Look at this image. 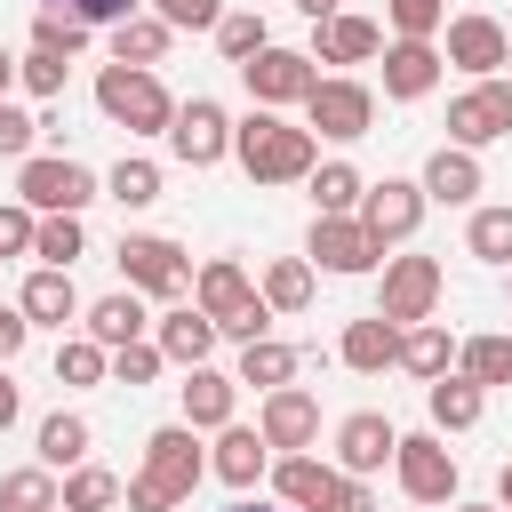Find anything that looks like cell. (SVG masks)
Wrapping results in <instances>:
<instances>
[{"instance_id":"6da1fadb","label":"cell","mask_w":512,"mask_h":512,"mask_svg":"<svg viewBox=\"0 0 512 512\" xmlns=\"http://www.w3.org/2000/svg\"><path fill=\"white\" fill-rule=\"evenodd\" d=\"M200 472H208V456H200L192 424H160V432L144 440V472H136L120 496H128V512H176V504L200 488Z\"/></svg>"},{"instance_id":"7a4b0ae2","label":"cell","mask_w":512,"mask_h":512,"mask_svg":"<svg viewBox=\"0 0 512 512\" xmlns=\"http://www.w3.org/2000/svg\"><path fill=\"white\" fill-rule=\"evenodd\" d=\"M232 160L256 184H296V176H312V128H288L272 104H256L248 120H232Z\"/></svg>"},{"instance_id":"3957f363","label":"cell","mask_w":512,"mask_h":512,"mask_svg":"<svg viewBox=\"0 0 512 512\" xmlns=\"http://www.w3.org/2000/svg\"><path fill=\"white\" fill-rule=\"evenodd\" d=\"M96 104H104V120H120L128 136H168V120H176V96L160 88L152 64H104V72H96Z\"/></svg>"},{"instance_id":"277c9868","label":"cell","mask_w":512,"mask_h":512,"mask_svg":"<svg viewBox=\"0 0 512 512\" xmlns=\"http://www.w3.org/2000/svg\"><path fill=\"white\" fill-rule=\"evenodd\" d=\"M16 200H24L32 216H80V208L96 200V176H88L80 160H48V152H24V168H16Z\"/></svg>"},{"instance_id":"5b68a950","label":"cell","mask_w":512,"mask_h":512,"mask_svg":"<svg viewBox=\"0 0 512 512\" xmlns=\"http://www.w3.org/2000/svg\"><path fill=\"white\" fill-rule=\"evenodd\" d=\"M112 264H120V280H128L136 296H176V288L192 280L184 248H176V240H160V232H120Z\"/></svg>"},{"instance_id":"8992f818","label":"cell","mask_w":512,"mask_h":512,"mask_svg":"<svg viewBox=\"0 0 512 512\" xmlns=\"http://www.w3.org/2000/svg\"><path fill=\"white\" fill-rule=\"evenodd\" d=\"M448 136L464 144V152H480V144H496V136H512V80H480V88H464L456 104H448Z\"/></svg>"},{"instance_id":"52a82bcc","label":"cell","mask_w":512,"mask_h":512,"mask_svg":"<svg viewBox=\"0 0 512 512\" xmlns=\"http://www.w3.org/2000/svg\"><path fill=\"white\" fill-rule=\"evenodd\" d=\"M168 144H176V160H184V168H216V160L232 152V120H224V104H216V96H192V104H176V120H168Z\"/></svg>"},{"instance_id":"ba28073f","label":"cell","mask_w":512,"mask_h":512,"mask_svg":"<svg viewBox=\"0 0 512 512\" xmlns=\"http://www.w3.org/2000/svg\"><path fill=\"white\" fill-rule=\"evenodd\" d=\"M432 304H440V264H432V256H392L376 312H384L392 328H416V320H432Z\"/></svg>"},{"instance_id":"9c48e42d","label":"cell","mask_w":512,"mask_h":512,"mask_svg":"<svg viewBox=\"0 0 512 512\" xmlns=\"http://www.w3.org/2000/svg\"><path fill=\"white\" fill-rule=\"evenodd\" d=\"M392 464H400V488H408L416 504H448V496H456V456L440 448V432H400Z\"/></svg>"},{"instance_id":"30bf717a","label":"cell","mask_w":512,"mask_h":512,"mask_svg":"<svg viewBox=\"0 0 512 512\" xmlns=\"http://www.w3.org/2000/svg\"><path fill=\"white\" fill-rule=\"evenodd\" d=\"M240 80H248V96H256V104H304L320 72H312V56H304V48H256V56L240 64Z\"/></svg>"},{"instance_id":"8fae6325","label":"cell","mask_w":512,"mask_h":512,"mask_svg":"<svg viewBox=\"0 0 512 512\" xmlns=\"http://www.w3.org/2000/svg\"><path fill=\"white\" fill-rule=\"evenodd\" d=\"M304 112H312V128H320V136L352 144V136H368V120H376V96H368L360 80H312Z\"/></svg>"},{"instance_id":"7c38bea8","label":"cell","mask_w":512,"mask_h":512,"mask_svg":"<svg viewBox=\"0 0 512 512\" xmlns=\"http://www.w3.org/2000/svg\"><path fill=\"white\" fill-rule=\"evenodd\" d=\"M352 216H360V224H368V232L392 248V240H408V232L424 224V184L384 176V184H368V192H360V208H352Z\"/></svg>"},{"instance_id":"4fadbf2b","label":"cell","mask_w":512,"mask_h":512,"mask_svg":"<svg viewBox=\"0 0 512 512\" xmlns=\"http://www.w3.org/2000/svg\"><path fill=\"white\" fill-rule=\"evenodd\" d=\"M256 432H264V448H312L320 440V400L304 392V384H272L264 392V416H256Z\"/></svg>"},{"instance_id":"5bb4252c","label":"cell","mask_w":512,"mask_h":512,"mask_svg":"<svg viewBox=\"0 0 512 512\" xmlns=\"http://www.w3.org/2000/svg\"><path fill=\"white\" fill-rule=\"evenodd\" d=\"M312 256L328 272H376L384 264V240L360 224V216H312Z\"/></svg>"},{"instance_id":"9a60e30c","label":"cell","mask_w":512,"mask_h":512,"mask_svg":"<svg viewBox=\"0 0 512 512\" xmlns=\"http://www.w3.org/2000/svg\"><path fill=\"white\" fill-rule=\"evenodd\" d=\"M400 448V432H392V416H376V408H360V416H344L336 424V472H384V456Z\"/></svg>"},{"instance_id":"2e32d148","label":"cell","mask_w":512,"mask_h":512,"mask_svg":"<svg viewBox=\"0 0 512 512\" xmlns=\"http://www.w3.org/2000/svg\"><path fill=\"white\" fill-rule=\"evenodd\" d=\"M504 48H512V40H504V24H496V16H456V24H448V64H456V72H472V80L504 72Z\"/></svg>"},{"instance_id":"e0dca14e","label":"cell","mask_w":512,"mask_h":512,"mask_svg":"<svg viewBox=\"0 0 512 512\" xmlns=\"http://www.w3.org/2000/svg\"><path fill=\"white\" fill-rule=\"evenodd\" d=\"M336 480H344V472H336V464H320V456H304V448L272 464V496H280L288 512H320V504L336 496Z\"/></svg>"},{"instance_id":"ac0fdd59","label":"cell","mask_w":512,"mask_h":512,"mask_svg":"<svg viewBox=\"0 0 512 512\" xmlns=\"http://www.w3.org/2000/svg\"><path fill=\"white\" fill-rule=\"evenodd\" d=\"M440 48L432 40H392L384 48V96H400V104H416V96H432V80H440Z\"/></svg>"},{"instance_id":"d6986e66","label":"cell","mask_w":512,"mask_h":512,"mask_svg":"<svg viewBox=\"0 0 512 512\" xmlns=\"http://www.w3.org/2000/svg\"><path fill=\"white\" fill-rule=\"evenodd\" d=\"M192 304L216 320V336H224V320H240L248 304H256V288H248V272L232 264V256H216V264H200V280H192Z\"/></svg>"},{"instance_id":"ffe728a7","label":"cell","mask_w":512,"mask_h":512,"mask_svg":"<svg viewBox=\"0 0 512 512\" xmlns=\"http://www.w3.org/2000/svg\"><path fill=\"white\" fill-rule=\"evenodd\" d=\"M232 400H240V376H216L208 360L184 376V424L192 432H224L232 424Z\"/></svg>"},{"instance_id":"44dd1931","label":"cell","mask_w":512,"mask_h":512,"mask_svg":"<svg viewBox=\"0 0 512 512\" xmlns=\"http://www.w3.org/2000/svg\"><path fill=\"white\" fill-rule=\"evenodd\" d=\"M312 32H320V48H312V64H368V56L384 48V32H376L368 16H344V8H336V16H320Z\"/></svg>"},{"instance_id":"7402d4cb","label":"cell","mask_w":512,"mask_h":512,"mask_svg":"<svg viewBox=\"0 0 512 512\" xmlns=\"http://www.w3.org/2000/svg\"><path fill=\"white\" fill-rule=\"evenodd\" d=\"M208 472H216L224 488H240V496H248V488L264 480V432H248V424H224V432H216V456H208Z\"/></svg>"},{"instance_id":"603a6c76","label":"cell","mask_w":512,"mask_h":512,"mask_svg":"<svg viewBox=\"0 0 512 512\" xmlns=\"http://www.w3.org/2000/svg\"><path fill=\"white\" fill-rule=\"evenodd\" d=\"M480 192V160L464 152V144H440L432 160H424V200H440V208H464Z\"/></svg>"},{"instance_id":"cb8c5ba5","label":"cell","mask_w":512,"mask_h":512,"mask_svg":"<svg viewBox=\"0 0 512 512\" xmlns=\"http://www.w3.org/2000/svg\"><path fill=\"white\" fill-rule=\"evenodd\" d=\"M16 312H24V320H40V328H64V320L80 312V288H72V272L40 264V272L24 280V296H16Z\"/></svg>"},{"instance_id":"d4e9b609","label":"cell","mask_w":512,"mask_h":512,"mask_svg":"<svg viewBox=\"0 0 512 512\" xmlns=\"http://www.w3.org/2000/svg\"><path fill=\"white\" fill-rule=\"evenodd\" d=\"M152 344H160V360H184V368H200V360L216 352V320H208L200 304H176V312L160 320V336H152Z\"/></svg>"},{"instance_id":"484cf974","label":"cell","mask_w":512,"mask_h":512,"mask_svg":"<svg viewBox=\"0 0 512 512\" xmlns=\"http://www.w3.org/2000/svg\"><path fill=\"white\" fill-rule=\"evenodd\" d=\"M336 352H344V368L376 376V368H392V360H400V328H392L384 312H368V320H352V328H344V344H336Z\"/></svg>"},{"instance_id":"4316f807","label":"cell","mask_w":512,"mask_h":512,"mask_svg":"<svg viewBox=\"0 0 512 512\" xmlns=\"http://www.w3.org/2000/svg\"><path fill=\"white\" fill-rule=\"evenodd\" d=\"M88 336H96L104 352H112V344H136V336H144V296H136V288L96 296V304H88Z\"/></svg>"},{"instance_id":"83f0119b","label":"cell","mask_w":512,"mask_h":512,"mask_svg":"<svg viewBox=\"0 0 512 512\" xmlns=\"http://www.w3.org/2000/svg\"><path fill=\"white\" fill-rule=\"evenodd\" d=\"M432 432H472L480 424V408H488V392L472 384V376H432Z\"/></svg>"},{"instance_id":"f1b7e54d","label":"cell","mask_w":512,"mask_h":512,"mask_svg":"<svg viewBox=\"0 0 512 512\" xmlns=\"http://www.w3.org/2000/svg\"><path fill=\"white\" fill-rule=\"evenodd\" d=\"M448 360H456V344H448V328L440 320H416V328H400V368L408 376H448Z\"/></svg>"},{"instance_id":"f546056e","label":"cell","mask_w":512,"mask_h":512,"mask_svg":"<svg viewBox=\"0 0 512 512\" xmlns=\"http://www.w3.org/2000/svg\"><path fill=\"white\" fill-rule=\"evenodd\" d=\"M168 40H176V32H168L160 16H120V24H112V64H160Z\"/></svg>"},{"instance_id":"4dcf8cb0","label":"cell","mask_w":512,"mask_h":512,"mask_svg":"<svg viewBox=\"0 0 512 512\" xmlns=\"http://www.w3.org/2000/svg\"><path fill=\"white\" fill-rule=\"evenodd\" d=\"M360 192H368V184H360L352 160H320V168H312V208H320V216H352Z\"/></svg>"},{"instance_id":"1f68e13d","label":"cell","mask_w":512,"mask_h":512,"mask_svg":"<svg viewBox=\"0 0 512 512\" xmlns=\"http://www.w3.org/2000/svg\"><path fill=\"white\" fill-rule=\"evenodd\" d=\"M104 376H112V352H104L96 336H64V344H56V384L88 392V384H104Z\"/></svg>"},{"instance_id":"d6a6232c","label":"cell","mask_w":512,"mask_h":512,"mask_svg":"<svg viewBox=\"0 0 512 512\" xmlns=\"http://www.w3.org/2000/svg\"><path fill=\"white\" fill-rule=\"evenodd\" d=\"M456 376H472L480 392H488V384H512V336H472V344H456Z\"/></svg>"},{"instance_id":"836d02e7","label":"cell","mask_w":512,"mask_h":512,"mask_svg":"<svg viewBox=\"0 0 512 512\" xmlns=\"http://www.w3.org/2000/svg\"><path fill=\"white\" fill-rule=\"evenodd\" d=\"M104 504H120V480L104 464H72V480L56 488V512H104Z\"/></svg>"},{"instance_id":"e575fe53","label":"cell","mask_w":512,"mask_h":512,"mask_svg":"<svg viewBox=\"0 0 512 512\" xmlns=\"http://www.w3.org/2000/svg\"><path fill=\"white\" fill-rule=\"evenodd\" d=\"M88 248V232H80V216H40L32 224V256L40 264H56V272H72V256Z\"/></svg>"},{"instance_id":"d590c367","label":"cell","mask_w":512,"mask_h":512,"mask_svg":"<svg viewBox=\"0 0 512 512\" xmlns=\"http://www.w3.org/2000/svg\"><path fill=\"white\" fill-rule=\"evenodd\" d=\"M296 376V352L288 344H272V336H256V344H240V384H256V392H272V384H288Z\"/></svg>"},{"instance_id":"8d00e7d4","label":"cell","mask_w":512,"mask_h":512,"mask_svg":"<svg viewBox=\"0 0 512 512\" xmlns=\"http://www.w3.org/2000/svg\"><path fill=\"white\" fill-rule=\"evenodd\" d=\"M464 248H472L480 264H512V208H472Z\"/></svg>"},{"instance_id":"74e56055","label":"cell","mask_w":512,"mask_h":512,"mask_svg":"<svg viewBox=\"0 0 512 512\" xmlns=\"http://www.w3.org/2000/svg\"><path fill=\"white\" fill-rule=\"evenodd\" d=\"M264 304H272V312H304V304H312V264H304V256H280V264L264 272Z\"/></svg>"},{"instance_id":"f35d334b","label":"cell","mask_w":512,"mask_h":512,"mask_svg":"<svg viewBox=\"0 0 512 512\" xmlns=\"http://www.w3.org/2000/svg\"><path fill=\"white\" fill-rule=\"evenodd\" d=\"M80 456H88V424L56 408V416L40 424V464H48V472H64V464H80Z\"/></svg>"},{"instance_id":"ab89813d","label":"cell","mask_w":512,"mask_h":512,"mask_svg":"<svg viewBox=\"0 0 512 512\" xmlns=\"http://www.w3.org/2000/svg\"><path fill=\"white\" fill-rule=\"evenodd\" d=\"M0 512H56V480H48V464L8 472V480H0Z\"/></svg>"},{"instance_id":"60d3db41","label":"cell","mask_w":512,"mask_h":512,"mask_svg":"<svg viewBox=\"0 0 512 512\" xmlns=\"http://www.w3.org/2000/svg\"><path fill=\"white\" fill-rule=\"evenodd\" d=\"M104 192H112L120 208H152V200H160V168H152V160H120V168L104 176Z\"/></svg>"},{"instance_id":"b9f144b4","label":"cell","mask_w":512,"mask_h":512,"mask_svg":"<svg viewBox=\"0 0 512 512\" xmlns=\"http://www.w3.org/2000/svg\"><path fill=\"white\" fill-rule=\"evenodd\" d=\"M32 48H48V56H80V48H88V24H80V16H64V8H40Z\"/></svg>"},{"instance_id":"7bdbcfd3","label":"cell","mask_w":512,"mask_h":512,"mask_svg":"<svg viewBox=\"0 0 512 512\" xmlns=\"http://www.w3.org/2000/svg\"><path fill=\"white\" fill-rule=\"evenodd\" d=\"M216 48H224V64H248L256 48H272V32H264V16H216Z\"/></svg>"},{"instance_id":"ee69618b","label":"cell","mask_w":512,"mask_h":512,"mask_svg":"<svg viewBox=\"0 0 512 512\" xmlns=\"http://www.w3.org/2000/svg\"><path fill=\"white\" fill-rule=\"evenodd\" d=\"M64 64H72V56H48V48H32V56H16V80H24L40 104H56V96H64Z\"/></svg>"},{"instance_id":"f6af8a7d","label":"cell","mask_w":512,"mask_h":512,"mask_svg":"<svg viewBox=\"0 0 512 512\" xmlns=\"http://www.w3.org/2000/svg\"><path fill=\"white\" fill-rule=\"evenodd\" d=\"M384 16H392V32H400V40H432V32L448 24V0H392Z\"/></svg>"},{"instance_id":"bcb514c9","label":"cell","mask_w":512,"mask_h":512,"mask_svg":"<svg viewBox=\"0 0 512 512\" xmlns=\"http://www.w3.org/2000/svg\"><path fill=\"white\" fill-rule=\"evenodd\" d=\"M152 16H160L168 32H216L224 0H152Z\"/></svg>"},{"instance_id":"7dc6e473","label":"cell","mask_w":512,"mask_h":512,"mask_svg":"<svg viewBox=\"0 0 512 512\" xmlns=\"http://www.w3.org/2000/svg\"><path fill=\"white\" fill-rule=\"evenodd\" d=\"M160 368H168L160 344H144V336H136V344H112V376H120V384H152Z\"/></svg>"},{"instance_id":"c3c4849f","label":"cell","mask_w":512,"mask_h":512,"mask_svg":"<svg viewBox=\"0 0 512 512\" xmlns=\"http://www.w3.org/2000/svg\"><path fill=\"white\" fill-rule=\"evenodd\" d=\"M32 136H40V120H32L24 104H8V96H0V160H24V152H32Z\"/></svg>"},{"instance_id":"681fc988","label":"cell","mask_w":512,"mask_h":512,"mask_svg":"<svg viewBox=\"0 0 512 512\" xmlns=\"http://www.w3.org/2000/svg\"><path fill=\"white\" fill-rule=\"evenodd\" d=\"M40 8H64V16H80L88 32H96V24H120V16H136V0H40Z\"/></svg>"},{"instance_id":"f907efd6","label":"cell","mask_w":512,"mask_h":512,"mask_svg":"<svg viewBox=\"0 0 512 512\" xmlns=\"http://www.w3.org/2000/svg\"><path fill=\"white\" fill-rule=\"evenodd\" d=\"M32 224H40V216H32L24 200L0 208V256H32Z\"/></svg>"},{"instance_id":"816d5d0a","label":"cell","mask_w":512,"mask_h":512,"mask_svg":"<svg viewBox=\"0 0 512 512\" xmlns=\"http://www.w3.org/2000/svg\"><path fill=\"white\" fill-rule=\"evenodd\" d=\"M320 512H376V496H368V488H360V480L344 472V480H336V496H328Z\"/></svg>"},{"instance_id":"f5cc1de1","label":"cell","mask_w":512,"mask_h":512,"mask_svg":"<svg viewBox=\"0 0 512 512\" xmlns=\"http://www.w3.org/2000/svg\"><path fill=\"white\" fill-rule=\"evenodd\" d=\"M24 336H32V320H24V312H0V360H16Z\"/></svg>"},{"instance_id":"db71d44e","label":"cell","mask_w":512,"mask_h":512,"mask_svg":"<svg viewBox=\"0 0 512 512\" xmlns=\"http://www.w3.org/2000/svg\"><path fill=\"white\" fill-rule=\"evenodd\" d=\"M8 424H16V384L0 376V432H8Z\"/></svg>"},{"instance_id":"11a10c76","label":"cell","mask_w":512,"mask_h":512,"mask_svg":"<svg viewBox=\"0 0 512 512\" xmlns=\"http://www.w3.org/2000/svg\"><path fill=\"white\" fill-rule=\"evenodd\" d=\"M296 8H304V16H312V24H320V16H336V8H344V0H296Z\"/></svg>"},{"instance_id":"9f6ffc18","label":"cell","mask_w":512,"mask_h":512,"mask_svg":"<svg viewBox=\"0 0 512 512\" xmlns=\"http://www.w3.org/2000/svg\"><path fill=\"white\" fill-rule=\"evenodd\" d=\"M8 88H16V56L0 48V96H8Z\"/></svg>"},{"instance_id":"6f0895ef","label":"cell","mask_w":512,"mask_h":512,"mask_svg":"<svg viewBox=\"0 0 512 512\" xmlns=\"http://www.w3.org/2000/svg\"><path fill=\"white\" fill-rule=\"evenodd\" d=\"M496 504H504V512H512V464H504V472H496Z\"/></svg>"},{"instance_id":"680465c9","label":"cell","mask_w":512,"mask_h":512,"mask_svg":"<svg viewBox=\"0 0 512 512\" xmlns=\"http://www.w3.org/2000/svg\"><path fill=\"white\" fill-rule=\"evenodd\" d=\"M224 512H288V504H256V496H240V504H224Z\"/></svg>"},{"instance_id":"91938a15","label":"cell","mask_w":512,"mask_h":512,"mask_svg":"<svg viewBox=\"0 0 512 512\" xmlns=\"http://www.w3.org/2000/svg\"><path fill=\"white\" fill-rule=\"evenodd\" d=\"M456 512H504V504H456Z\"/></svg>"},{"instance_id":"94428289","label":"cell","mask_w":512,"mask_h":512,"mask_svg":"<svg viewBox=\"0 0 512 512\" xmlns=\"http://www.w3.org/2000/svg\"><path fill=\"white\" fill-rule=\"evenodd\" d=\"M504 72H512V48H504Z\"/></svg>"}]
</instances>
